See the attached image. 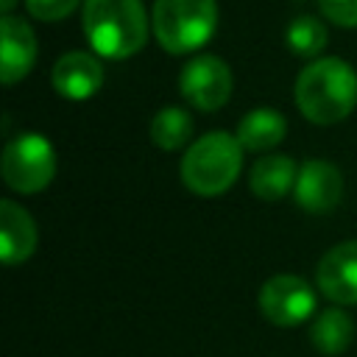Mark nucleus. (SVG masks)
<instances>
[{
  "instance_id": "obj_17",
  "label": "nucleus",
  "mask_w": 357,
  "mask_h": 357,
  "mask_svg": "<svg viewBox=\"0 0 357 357\" xmlns=\"http://www.w3.org/2000/svg\"><path fill=\"white\" fill-rule=\"evenodd\" d=\"M284 45L296 56L312 59L326 47V25L312 14H298L290 20V25L284 31Z\"/></svg>"
},
{
  "instance_id": "obj_16",
  "label": "nucleus",
  "mask_w": 357,
  "mask_h": 357,
  "mask_svg": "<svg viewBox=\"0 0 357 357\" xmlns=\"http://www.w3.org/2000/svg\"><path fill=\"white\" fill-rule=\"evenodd\" d=\"M192 137V117L178 106H165L151 120V142L162 151H178Z\"/></svg>"
},
{
  "instance_id": "obj_19",
  "label": "nucleus",
  "mask_w": 357,
  "mask_h": 357,
  "mask_svg": "<svg viewBox=\"0 0 357 357\" xmlns=\"http://www.w3.org/2000/svg\"><path fill=\"white\" fill-rule=\"evenodd\" d=\"M321 14L340 25V28H357V0H315Z\"/></svg>"
},
{
  "instance_id": "obj_15",
  "label": "nucleus",
  "mask_w": 357,
  "mask_h": 357,
  "mask_svg": "<svg viewBox=\"0 0 357 357\" xmlns=\"http://www.w3.org/2000/svg\"><path fill=\"white\" fill-rule=\"evenodd\" d=\"M351 337H354V321L340 307L318 312L312 321V329H310L312 346L326 357L343 354L351 346Z\"/></svg>"
},
{
  "instance_id": "obj_10",
  "label": "nucleus",
  "mask_w": 357,
  "mask_h": 357,
  "mask_svg": "<svg viewBox=\"0 0 357 357\" xmlns=\"http://www.w3.org/2000/svg\"><path fill=\"white\" fill-rule=\"evenodd\" d=\"M0 75L3 84L11 86L17 81H22L33 61H36V36L31 31V25L22 17L14 14H3L0 20Z\"/></svg>"
},
{
  "instance_id": "obj_13",
  "label": "nucleus",
  "mask_w": 357,
  "mask_h": 357,
  "mask_svg": "<svg viewBox=\"0 0 357 357\" xmlns=\"http://www.w3.org/2000/svg\"><path fill=\"white\" fill-rule=\"evenodd\" d=\"M296 178H298V167L284 153H271V156L257 159L251 173H248L251 192L259 201H279V198H284L296 187Z\"/></svg>"
},
{
  "instance_id": "obj_6",
  "label": "nucleus",
  "mask_w": 357,
  "mask_h": 357,
  "mask_svg": "<svg viewBox=\"0 0 357 357\" xmlns=\"http://www.w3.org/2000/svg\"><path fill=\"white\" fill-rule=\"evenodd\" d=\"M259 312L276 326H298L315 312V293L296 273L271 276L259 287Z\"/></svg>"
},
{
  "instance_id": "obj_18",
  "label": "nucleus",
  "mask_w": 357,
  "mask_h": 357,
  "mask_svg": "<svg viewBox=\"0 0 357 357\" xmlns=\"http://www.w3.org/2000/svg\"><path fill=\"white\" fill-rule=\"evenodd\" d=\"M81 0H25V8L31 17L36 20H45V22H56V20H64L70 17L75 8H78Z\"/></svg>"
},
{
  "instance_id": "obj_4",
  "label": "nucleus",
  "mask_w": 357,
  "mask_h": 357,
  "mask_svg": "<svg viewBox=\"0 0 357 357\" xmlns=\"http://www.w3.org/2000/svg\"><path fill=\"white\" fill-rule=\"evenodd\" d=\"M151 28L167 53H195L218 28V0H156Z\"/></svg>"
},
{
  "instance_id": "obj_3",
  "label": "nucleus",
  "mask_w": 357,
  "mask_h": 357,
  "mask_svg": "<svg viewBox=\"0 0 357 357\" xmlns=\"http://www.w3.org/2000/svg\"><path fill=\"white\" fill-rule=\"evenodd\" d=\"M243 167V145L234 134L209 131L181 156V181L190 192L212 198L226 192Z\"/></svg>"
},
{
  "instance_id": "obj_14",
  "label": "nucleus",
  "mask_w": 357,
  "mask_h": 357,
  "mask_svg": "<svg viewBox=\"0 0 357 357\" xmlns=\"http://www.w3.org/2000/svg\"><path fill=\"white\" fill-rule=\"evenodd\" d=\"M287 134V120L282 112L271 109V106H259V109H251L240 123H237V139L243 145V151H254V153H262V151H271L273 145H279Z\"/></svg>"
},
{
  "instance_id": "obj_7",
  "label": "nucleus",
  "mask_w": 357,
  "mask_h": 357,
  "mask_svg": "<svg viewBox=\"0 0 357 357\" xmlns=\"http://www.w3.org/2000/svg\"><path fill=\"white\" fill-rule=\"evenodd\" d=\"M178 89L190 106L201 112H218L231 95V70L218 56H195L184 64L178 75Z\"/></svg>"
},
{
  "instance_id": "obj_20",
  "label": "nucleus",
  "mask_w": 357,
  "mask_h": 357,
  "mask_svg": "<svg viewBox=\"0 0 357 357\" xmlns=\"http://www.w3.org/2000/svg\"><path fill=\"white\" fill-rule=\"evenodd\" d=\"M14 3H17V0H0V6H3V11H6V14L14 8Z\"/></svg>"
},
{
  "instance_id": "obj_2",
  "label": "nucleus",
  "mask_w": 357,
  "mask_h": 357,
  "mask_svg": "<svg viewBox=\"0 0 357 357\" xmlns=\"http://www.w3.org/2000/svg\"><path fill=\"white\" fill-rule=\"evenodd\" d=\"M84 36L103 59H128L148 39V14L142 0H84Z\"/></svg>"
},
{
  "instance_id": "obj_8",
  "label": "nucleus",
  "mask_w": 357,
  "mask_h": 357,
  "mask_svg": "<svg viewBox=\"0 0 357 357\" xmlns=\"http://www.w3.org/2000/svg\"><path fill=\"white\" fill-rule=\"evenodd\" d=\"M296 204L304 212L312 215H324L329 209H335L343 198V176L335 165L324 162V159H307L298 167V178L293 187Z\"/></svg>"
},
{
  "instance_id": "obj_1",
  "label": "nucleus",
  "mask_w": 357,
  "mask_h": 357,
  "mask_svg": "<svg viewBox=\"0 0 357 357\" xmlns=\"http://www.w3.org/2000/svg\"><path fill=\"white\" fill-rule=\"evenodd\" d=\"M296 106L315 126L346 120L357 106V73L335 56L310 61L296 78Z\"/></svg>"
},
{
  "instance_id": "obj_9",
  "label": "nucleus",
  "mask_w": 357,
  "mask_h": 357,
  "mask_svg": "<svg viewBox=\"0 0 357 357\" xmlns=\"http://www.w3.org/2000/svg\"><path fill=\"white\" fill-rule=\"evenodd\" d=\"M315 284L335 304H357V240H343L321 257Z\"/></svg>"
},
{
  "instance_id": "obj_5",
  "label": "nucleus",
  "mask_w": 357,
  "mask_h": 357,
  "mask_svg": "<svg viewBox=\"0 0 357 357\" xmlns=\"http://www.w3.org/2000/svg\"><path fill=\"white\" fill-rule=\"evenodd\" d=\"M3 181L22 195L45 190L56 176V151L47 137L36 131H22L6 142L0 156Z\"/></svg>"
},
{
  "instance_id": "obj_11",
  "label": "nucleus",
  "mask_w": 357,
  "mask_h": 357,
  "mask_svg": "<svg viewBox=\"0 0 357 357\" xmlns=\"http://www.w3.org/2000/svg\"><path fill=\"white\" fill-rule=\"evenodd\" d=\"M53 89L67 100H86L103 86V64L86 50H70L53 64Z\"/></svg>"
},
{
  "instance_id": "obj_12",
  "label": "nucleus",
  "mask_w": 357,
  "mask_h": 357,
  "mask_svg": "<svg viewBox=\"0 0 357 357\" xmlns=\"http://www.w3.org/2000/svg\"><path fill=\"white\" fill-rule=\"evenodd\" d=\"M36 251V223L11 198L0 201V254L6 265H20Z\"/></svg>"
}]
</instances>
